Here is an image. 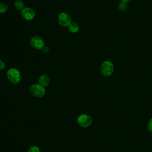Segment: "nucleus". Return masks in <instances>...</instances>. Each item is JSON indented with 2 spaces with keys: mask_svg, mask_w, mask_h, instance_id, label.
Segmentation results:
<instances>
[{
  "mask_svg": "<svg viewBox=\"0 0 152 152\" xmlns=\"http://www.w3.org/2000/svg\"><path fill=\"white\" fill-rule=\"evenodd\" d=\"M28 152H40V149L37 146L33 145L30 147L28 150Z\"/></svg>",
  "mask_w": 152,
  "mask_h": 152,
  "instance_id": "obj_13",
  "label": "nucleus"
},
{
  "mask_svg": "<svg viewBox=\"0 0 152 152\" xmlns=\"http://www.w3.org/2000/svg\"><path fill=\"white\" fill-rule=\"evenodd\" d=\"M77 124L83 128L89 127L93 122L91 117L87 114H81L77 118Z\"/></svg>",
  "mask_w": 152,
  "mask_h": 152,
  "instance_id": "obj_4",
  "label": "nucleus"
},
{
  "mask_svg": "<svg viewBox=\"0 0 152 152\" xmlns=\"http://www.w3.org/2000/svg\"><path fill=\"white\" fill-rule=\"evenodd\" d=\"M14 7L19 11H22L25 8L24 3L21 0H17L14 2Z\"/></svg>",
  "mask_w": 152,
  "mask_h": 152,
  "instance_id": "obj_10",
  "label": "nucleus"
},
{
  "mask_svg": "<svg viewBox=\"0 0 152 152\" xmlns=\"http://www.w3.org/2000/svg\"><path fill=\"white\" fill-rule=\"evenodd\" d=\"M42 52H43V53H48V52H49V48L47 47V46H45L43 48V49H42Z\"/></svg>",
  "mask_w": 152,
  "mask_h": 152,
  "instance_id": "obj_16",
  "label": "nucleus"
},
{
  "mask_svg": "<svg viewBox=\"0 0 152 152\" xmlns=\"http://www.w3.org/2000/svg\"><path fill=\"white\" fill-rule=\"evenodd\" d=\"M8 10V5L5 2L0 3V14L5 13Z\"/></svg>",
  "mask_w": 152,
  "mask_h": 152,
  "instance_id": "obj_12",
  "label": "nucleus"
},
{
  "mask_svg": "<svg viewBox=\"0 0 152 152\" xmlns=\"http://www.w3.org/2000/svg\"><path fill=\"white\" fill-rule=\"evenodd\" d=\"M5 67V63L0 59V71L3 70Z\"/></svg>",
  "mask_w": 152,
  "mask_h": 152,
  "instance_id": "obj_15",
  "label": "nucleus"
},
{
  "mask_svg": "<svg viewBox=\"0 0 152 152\" xmlns=\"http://www.w3.org/2000/svg\"><path fill=\"white\" fill-rule=\"evenodd\" d=\"M68 28L70 32H71L72 33H75L78 31L80 27L77 23H76L75 22H71V24L68 26Z\"/></svg>",
  "mask_w": 152,
  "mask_h": 152,
  "instance_id": "obj_9",
  "label": "nucleus"
},
{
  "mask_svg": "<svg viewBox=\"0 0 152 152\" xmlns=\"http://www.w3.org/2000/svg\"><path fill=\"white\" fill-rule=\"evenodd\" d=\"M21 15L24 20L30 21L34 18L36 14L33 9L27 7H25L22 11H21Z\"/></svg>",
  "mask_w": 152,
  "mask_h": 152,
  "instance_id": "obj_7",
  "label": "nucleus"
},
{
  "mask_svg": "<svg viewBox=\"0 0 152 152\" xmlns=\"http://www.w3.org/2000/svg\"><path fill=\"white\" fill-rule=\"evenodd\" d=\"M100 72L104 77L110 76L114 71V65L109 61H105L100 65Z\"/></svg>",
  "mask_w": 152,
  "mask_h": 152,
  "instance_id": "obj_3",
  "label": "nucleus"
},
{
  "mask_svg": "<svg viewBox=\"0 0 152 152\" xmlns=\"http://www.w3.org/2000/svg\"><path fill=\"white\" fill-rule=\"evenodd\" d=\"M118 8L119 10L121 11H125L127 10V8H128L127 3L122 2V1H121L118 4Z\"/></svg>",
  "mask_w": 152,
  "mask_h": 152,
  "instance_id": "obj_11",
  "label": "nucleus"
},
{
  "mask_svg": "<svg viewBox=\"0 0 152 152\" xmlns=\"http://www.w3.org/2000/svg\"><path fill=\"white\" fill-rule=\"evenodd\" d=\"M58 21L62 27H68L71 23V17L69 14L65 12H62L58 15Z\"/></svg>",
  "mask_w": 152,
  "mask_h": 152,
  "instance_id": "obj_5",
  "label": "nucleus"
},
{
  "mask_svg": "<svg viewBox=\"0 0 152 152\" xmlns=\"http://www.w3.org/2000/svg\"><path fill=\"white\" fill-rule=\"evenodd\" d=\"M7 76L9 81L14 84H18L21 80V72L15 68H10L7 72Z\"/></svg>",
  "mask_w": 152,
  "mask_h": 152,
  "instance_id": "obj_1",
  "label": "nucleus"
},
{
  "mask_svg": "<svg viewBox=\"0 0 152 152\" xmlns=\"http://www.w3.org/2000/svg\"><path fill=\"white\" fill-rule=\"evenodd\" d=\"M147 128L150 132H152V118L148 121V123L147 125Z\"/></svg>",
  "mask_w": 152,
  "mask_h": 152,
  "instance_id": "obj_14",
  "label": "nucleus"
},
{
  "mask_svg": "<svg viewBox=\"0 0 152 152\" xmlns=\"http://www.w3.org/2000/svg\"><path fill=\"white\" fill-rule=\"evenodd\" d=\"M31 46L37 50H42L43 48L45 46V43L44 40L39 36H34L30 39Z\"/></svg>",
  "mask_w": 152,
  "mask_h": 152,
  "instance_id": "obj_6",
  "label": "nucleus"
},
{
  "mask_svg": "<svg viewBox=\"0 0 152 152\" xmlns=\"http://www.w3.org/2000/svg\"><path fill=\"white\" fill-rule=\"evenodd\" d=\"M29 91L30 94L37 98L43 97L46 93L45 88L40 86L39 84H33L29 87Z\"/></svg>",
  "mask_w": 152,
  "mask_h": 152,
  "instance_id": "obj_2",
  "label": "nucleus"
},
{
  "mask_svg": "<svg viewBox=\"0 0 152 152\" xmlns=\"http://www.w3.org/2000/svg\"><path fill=\"white\" fill-rule=\"evenodd\" d=\"M131 0H121V1L122 2H126V3H128V2H129Z\"/></svg>",
  "mask_w": 152,
  "mask_h": 152,
  "instance_id": "obj_17",
  "label": "nucleus"
},
{
  "mask_svg": "<svg viewBox=\"0 0 152 152\" xmlns=\"http://www.w3.org/2000/svg\"><path fill=\"white\" fill-rule=\"evenodd\" d=\"M38 83H39L38 84H39L40 86H42L45 88L49 84L50 78L47 75L43 74L39 77Z\"/></svg>",
  "mask_w": 152,
  "mask_h": 152,
  "instance_id": "obj_8",
  "label": "nucleus"
}]
</instances>
